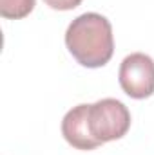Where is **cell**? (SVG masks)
Instances as JSON below:
<instances>
[{"label":"cell","mask_w":154,"mask_h":155,"mask_svg":"<svg viewBox=\"0 0 154 155\" xmlns=\"http://www.w3.org/2000/svg\"><path fill=\"white\" fill-rule=\"evenodd\" d=\"M87 108L89 105H78L71 108L64 119H62V135L64 139L76 150H94L100 144L93 139L91 130H89V121H87Z\"/></svg>","instance_id":"277c9868"},{"label":"cell","mask_w":154,"mask_h":155,"mask_svg":"<svg viewBox=\"0 0 154 155\" xmlns=\"http://www.w3.org/2000/svg\"><path fill=\"white\" fill-rule=\"evenodd\" d=\"M87 121L93 139L102 146L116 139H121L131 128L129 108L114 97L100 99L87 108Z\"/></svg>","instance_id":"7a4b0ae2"},{"label":"cell","mask_w":154,"mask_h":155,"mask_svg":"<svg viewBox=\"0 0 154 155\" xmlns=\"http://www.w3.org/2000/svg\"><path fill=\"white\" fill-rule=\"evenodd\" d=\"M118 81L129 97H151L154 94V60L143 52H132L125 56L120 65Z\"/></svg>","instance_id":"3957f363"},{"label":"cell","mask_w":154,"mask_h":155,"mask_svg":"<svg viewBox=\"0 0 154 155\" xmlns=\"http://www.w3.org/2000/svg\"><path fill=\"white\" fill-rule=\"evenodd\" d=\"M65 45L82 67H103L114 52L113 25L100 13H83L69 24Z\"/></svg>","instance_id":"6da1fadb"},{"label":"cell","mask_w":154,"mask_h":155,"mask_svg":"<svg viewBox=\"0 0 154 155\" xmlns=\"http://www.w3.org/2000/svg\"><path fill=\"white\" fill-rule=\"evenodd\" d=\"M37 0H0V15L7 20L26 18L35 9Z\"/></svg>","instance_id":"5b68a950"},{"label":"cell","mask_w":154,"mask_h":155,"mask_svg":"<svg viewBox=\"0 0 154 155\" xmlns=\"http://www.w3.org/2000/svg\"><path fill=\"white\" fill-rule=\"evenodd\" d=\"M44 2L56 11H71L82 4V0H44Z\"/></svg>","instance_id":"8992f818"}]
</instances>
